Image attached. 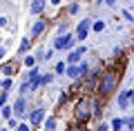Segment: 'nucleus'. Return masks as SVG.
Returning a JSON list of instances; mask_svg holds the SVG:
<instances>
[{
  "instance_id": "18",
  "label": "nucleus",
  "mask_w": 134,
  "mask_h": 131,
  "mask_svg": "<svg viewBox=\"0 0 134 131\" xmlns=\"http://www.w3.org/2000/svg\"><path fill=\"white\" fill-rule=\"evenodd\" d=\"M9 87H11V78H5V80H2V82H0V89H9Z\"/></svg>"
},
{
  "instance_id": "28",
  "label": "nucleus",
  "mask_w": 134,
  "mask_h": 131,
  "mask_svg": "<svg viewBox=\"0 0 134 131\" xmlns=\"http://www.w3.org/2000/svg\"><path fill=\"white\" fill-rule=\"evenodd\" d=\"M67 131H83V127H81V124H72Z\"/></svg>"
},
{
  "instance_id": "32",
  "label": "nucleus",
  "mask_w": 134,
  "mask_h": 131,
  "mask_svg": "<svg viewBox=\"0 0 134 131\" xmlns=\"http://www.w3.org/2000/svg\"><path fill=\"white\" fill-rule=\"evenodd\" d=\"M5 100H7V96H5V91H2V93H0V104L5 102Z\"/></svg>"
},
{
  "instance_id": "12",
  "label": "nucleus",
  "mask_w": 134,
  "mask_h": 131,
  "mask_svg": "<svg viewBox=\"0 0 134 131\" xmlns=\"http://www.w3.org/2000/svg\"><path fill=\"white\" fill-rule=\"evenodd\" d=\"M14 71H16V65H14V62H7V65L0 69V73H5L7 78H11V76H14Z\"/></svg>"
},
{
  "instance_id": "8",
  "label": "nucleus",
  "mask_w": 134,
  "mask_h": 131,
  "mask_svg": "<svg viewBox=\"0 0 134 131\" xmlns=\"http://www.w3.org/2000/svg\"><path fill=\"white\" fill-rule=\"evenodd\" d=\"M25 111H27V102H25V98H18L14 104V113L16 116H25Z\"/></svg>"
},
{
  "instance_id": "20",
  "label": "nucleus",
  "mask_w": 134,
  "mask_h": 131,
  "mask_svg": "<svg viewBox=\"0 0 134 131\" xmlns=\"http://www.w3.org/2000/svg\"><path fill=\"white\" fill-rule=\"evenodd\" d=\"M52 80H54V76H52V73H45L43 78H40V82H45V84H47V82H52Z\"/></svg>"
},
{
  "instance_id": "30",
  "label": "nucleus",
  "mask_w": 134,
  "mask_h": 131,
  "mask_svg": "<svg viewBox=\"0 0 134 131\" xmlns=\"http://www.w3.org/2000/svg\"><path fill=\"white\" fill-rule=\"evenodd\" d=\"M125 124H127L130 129H132V127H134V118H127V120H125Z\"/></svg>"
},
{
  "instance_id": "14",
  "label": "nucleus",
  "mask_w": 134,
  "mask_h": 131,
  "mask_svg": "<svg viewBox=\"0 0 134 131\" xmlns=\"http://www.w3.org/2000/svg\"><path fill=\"white\" fill-rule=\"evenodd\" d=\"M123 124H125L123 118H114V120H112V131H121V129H123Z\"/></svg>"
},
{
  "instance_id": "13",
  "label": "nucleus",
  "mask_w": 134,
  "mask_h": 131,
  "mask_svg": "<svg viewBox=\"0 0 134 131\" xmlns=\"http://www.w3.org/2000/svg\"><path fill=\"white\" fill-rule=\"evenodd\" d=\"M43 29H45V20H38V22L34 24V29H31V36H34V38L40 36V33H43Z\"/></svg>"
},
{
  "instance_id": "10",
  "label": "nucleus",
  "mask_w": 134,
  "mask_h": 131,
  "mask_svg": "<svg viewBox=\"0 0 134 131\" xmlns=\"http://www.w3.org/2000/svg\"><path fill=\"white\" fill-rule=\"evenodd\" d=\"M45 2H47V0H34L31 7H29V11H31V14H40V11L45 9Z\"/></svg>"
},
{
  "instance_id": "16",
  "label": "nucleus",
  "mask_w": 134,
  "mask_h": 131,
  "mask_svg": "<svg viewBox=\"0 0 134 131\" xmlns=\"http://www.w3.org/2000/svg\"><path fill=\"white\" fill-rule=\"evenodd\" d=\"M92 27H94V31H98V33H100L103 29H105V22H103V20H96V22L92 24Z\"/></svg>"
},
{
  "instance_id": "6",
  "label": "nucleus",
  "mask_w": 134,
  "mask_h": 131,
  "mask_svg": "<svg viewBox=\"0 0 134 131\" xmlns=\"http://www.w3.org/2000/svg\"><path fill=\"white\" fill-rule=\"evenodd\" d=\"M43 118H45V111H43V109H34L31 116H29V124H31V127H38Z\"/></svg>"
},
{
  "instance_id": "7",
  "label": "nucleus",
  "mask_w": 134,
  "mask_h": 131,
  "mask_svg": "<svg viewBox=\"0 0 134 131\" xmlns=\"http://www.w3.org/2000/svg\"><path fill=\"white\" fill-rule=\"evenodd\" d=\"M130 96H132V89H125V91H121V93H119V107L121 109H127Z\"/></svg>"
},
{
  "instance_id": "17",
  "label": "nucleus",
  "mask_w": 134,
  "mask_h": 131,
  "mask_svg": "<svg viewBox=\"0 0 134 131\" xmlns=\"http://www.w3.org/2000/svg\"><path fill=\"white\" fill-rule=\"evenodd\" d=\"M27 49H29V38H23V42H20V49H18V51H20V53H25Z\"/></svg>"
},
{
  "instance_id": "3",
  "label": "nucleus",
  "mask_w": 134,
  "mask_h": 131,
  "mask_svg": "<svg viewBox=\"0 0 134 131\" xmlns=\"http://www.w3.org/2000/svg\"><path fill=\"white\" fill-rule=\"evenodd\" d=\"M74 42H76V36H72V33H65V36H60L56 42H54V49H72Z\"/></svg>"
},
{
  "instance_id": "2",
  "label": "nucleus",
  "mask_w": 134,
  "mask_h": 131,
  "mask_svg": "<svg viewBox=\"0 0 134 131\" xmlns=\"http://www.w3.org/2000/svg\"><path fill=\"white\" fill-rule=\"evenodd\" d=\"M92 102L94 100L87 98V96H81L76 100V104H74V118H76V122H87L92 118Z\"/></svg>"
},
{
  "instance_id": "36",
  "label": "nucleus",
  "mask_w": 134,
  "mask_h": 131,
  "mask_svg": "<svg viewBox=\"0 0 134 131\" xmlns=\"http://www.w3.org/2000/svg\"><path fill=\"white\" fill-rule=\"evenodd\" d=\"M105 2H107V5H114V0H105Z\"/></svg>"
},
{
  "instance_id": "24",
  "label": "nucleus",
  "mask_w": 134,
  "mask_h": 131,
  "mask_svg": "<svg viewBox=\"0 0 134 131\" xmlns=\"http://www.w3.org/2000/svg\"><path fill=\"white\" fill-rule=\"evenodd\" d=\"M56 71H58V73H63V71H67V69H65V62H58V65H56Z\"/></svg>"
},
{
  "instance_id": "34",
  "label": "nucleus",
  "mask_w": 134,
  "mask_h": 131,
  "mask_svg": "<svg viewBox=\"0 0 134 131\" xmlns=\"http://www.w3.org/2000/svg\"><path fill=\"white\" fill-rule=\"evenodd\" d=\"M130 102H132V104H134V91H132V96H130Z\"/></svg>"
},
{
  "instance_id": "5",
  "label": "nucleus",
  "mask_w": 134,
  "mask_h": 131,
  "mask_svg": "<svg viewBox=\"0 0 134 131\" xmlns=\"http://www.w3.org/2000/svg\"><path fill=\"white\" fill-rule=\"evenodd\" d=\"M90 27H92V20H83V22L78 24V29H76V40H83V38H87V31H90Z\"/></svg>"
},
{
  "instance_id": "11",
  "label": "nucleus",
  "mask_w": 134,
  "mask_h": 131,
  "mask_svg": "<svg viewBox=\"0 0 134 131\" xmlns=\"http://www.w3.org/2000/svg\"><path fill=\"white\" fill-rule=\"evenodd\" d=\"M67 76L69 78H78L81 76V65H67Z\"/></svg>"
},
{
  "instance_id": "21",
  "label": "nucleus",
  "mask_w": 134,
  "mask_h": 131,
  "mask_svg": "<svg viewBox=\"0 0 134 131\" xmlns=\"http://www.w3.org/2000/svg\"><path fill=\"white\" fill-rule=\"evenodd\" d=\"M107 129H112V124H105V122H98V129H96V131H107Z\"/></svg>"
},
{
  "instance_id": "26",
  "label": "nucleus",
  "mask_w": 134,
  "mask_h": 131,
  "mask_svg": "<svg viewBox=\"0 0 134 131\" xmlns=\"http://www.w3.org/2000/svg\"><path fill=\"white\" fill-rule=\"evenodd\" d=\"M2 116H5V118H11V107H5V109H2Z\"/></svg>"
},
{
  "instance_id": "31",
  "label": "nucleus",
  "mask_w": 134,
  "mask_h": 131,
  "mask_svg": "<svg viewBox=\"0 0 134 131\" xmlns=\"http://www.w3.org/2000/svg\"><path fill=\"white\" fill-rule=\"evenodd\" d=\"M5 24H7V18H5V16H0V27H5Z\"/></svg>"
},
{
  "instance_id": "1",
  "label": "nucleus",
  "mask_w": 134,
  "mask_h": 131,
  "mask_svg": "<svg viewBox=\"0 0 134 131\" xmlns=\"http://www.w3.org/2000/svg\"><path fill=\"white\" fill-rule=\"evenodd\" d=\"M116 84H119V73L116 71H103L98 78V84H96V91H98L100 96H110L112 91L116 89Z\"/></svg>"
},
{
  "instance_id": "25",
  "label": "nucleus",
  "mask_w": 134,
  "mask_h": 131,
  "mask_svg": "<svg viewBox=\"0 0 134 131\" xmlns=\"http://www.w3.org/2000/svg\"><path fill=\"white\" fill-rule=\"evenodd\" d=\"M87 71H90V67L83 62V65H81V76H87Z\"/></svg>"
},
{
  "instance_id": "23",
  "label": "nucleus",
  "mask_w": 134,
  "mask_h": 131,
  "mask_svg": "<svg viewBox=\"0 0 134 131\" xmlns=\"http://www.w3.org/2000/svg\"><path fill=\"white\" fill-rule=\"evenodd\" d=\"M78 11V2H72V5H69V14H76Z\"/></svg>"
},
{
  "instance_id": "33",
  "label": "nucleus",
  "mask_w": 134,
  "mask_h": 131,
  "mask_svg": "<svg viewBox=\"0 0 134 131\" xmlns=\"http://www.w3.org/2000/svg\"><path fill=\"white\" fill-rule=\"evenodd\" d=\"M2 56H5V49H2V47H0V60H2Z\"/></svg>"
},
{
  "instance_id": "27",
  "label": "nucleus",
  "mask_w": 134,
  "mask_h": 131,
  "mask_svg": "<svg viewBox=\"0 0 134 131\" xmlns=\"http://www.w3.org/2000/svg\"><path fill=\"white\" fill-rule=\"evenodd\" d=\"M16 131H31V127H29V124H18Z\"/></svg>"
},
{
  "instance_id": "19",
  "label": "nucleus",
  "mask_w": 134,
  "mask_h": 131,
  "mask_svg": "<svg viewBox=\"0 0 134 131\" xmlns=\"http://www.w3.org/2000/svg\"><path fill=\"white\" fill-rule=\"evenodd\" d=\"M121 14H123V18H125V20H127V22H132V20H134V16H132V14H130V11H127V9H123V11H121Z\"/></svg>"
},
{
  "instance_id": "29",
  "label": "nucleus",
  "mask_w": 134,
  "mask_h": 131,
  "mask_svg": "<svg viewBox=\"0 0 134 131\" xmlns=\"http://www.w3.org/2000/svg\"><path fill=\"white\" fill-rule=\"evenodd\" d=\"M9 127H11V129H18V122H16V120H11V118H9Z\"/></svg>"
},
{
  "instance_id": "15",
  "label": "nucleus",
  "mask_w": 134,
  "mask_h": 131,
  "mask_svg": "<svg viewBox=\"0 0 134 131\" xmlns=\"http://www.w3.org/2000/svg\"><path fill=\"white\" fill-rule=\"evenodd\" d=\"M45 127H47V131H54V129H56V118H47Z\"/></svg>"
},
{
  "instance_id": "22",
  "label": "nucleus",
  "mask_w": 134,
  "mask_h": 131,
  "mask_svg": "<svg viewBox=\"0 0 134 131\" xmlns=\"http://www.w3.org/2000/svg\"><path fill=\"white\" fill-rule=\"evenodd\" d=\"M25 65H27V67H34V65H36V60H34L31 56H27V58H25Z\"/></svg>"
},
{
  "instance_id": "4",
  "label": "nucleus",
  "mask_w": 134,
  "mask_h": 131,
  "mask_svg": "<svg viewBox=\"0 0 134 131\" xmlns=\"http://www.w3.org/2000/svg\"><path fill=\"white\" fill-rule=\"evenodd\" d=\"M85 51H87L85 47H78L76 51H72L67 56V65H78V62H81V56H85Z\"/></svg>"
},
{
  "instance_id": "35",
  "label": "nucleus",
  "mask_w": 134,
  "mask_h": 131,
  "mask_svg": "<svg viewBox=\"0 0 134 131\" xmlns=\"http://www.w3.org/2000/svg\"><path fill=\"white\" fill-rule=\"evenodd\" d=\"M52 5H60V0H52Z\"/></svg>"
},
{
  "instance_id": "9",
  "label": "nucleus",
  "mask_w": 134,
  "mask_h": 131,
  "mask_svg": "<svg viewBox=\"0 0 134 131\" xmlns=\"http://www.w3.org/2000/svg\"><path fill=\"white\" fill-rule=\"evenodd\" d=\"M100 113H103V104H100V100H94L92 102V116L96 120H100Z\"/></svg>"
}]
</instances>
